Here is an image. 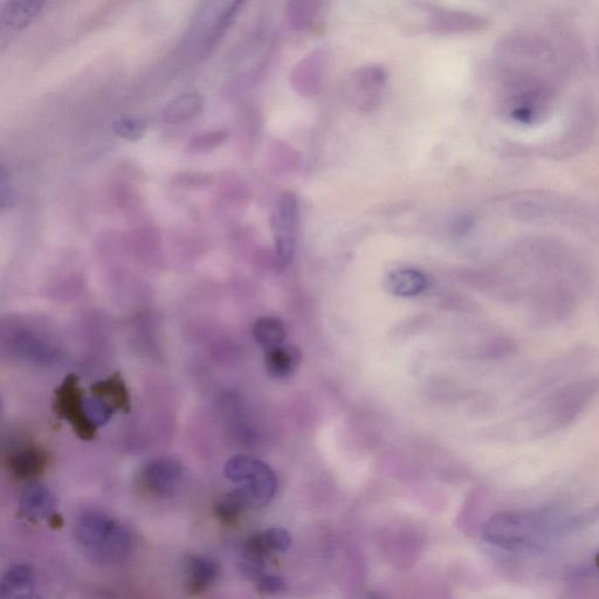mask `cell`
Instances as JSON below:
<instances>
[{
  "label": "cell",
  "instance_id": "obj_1",
  "mask_svg": "<svg viewBox=\"0 0 599 599\" xmlns=\"http://www.w3.org/2000/svg\"><path fill=\"white\" fill-rule=\"evenodd\" d=\"M599 392V378L587 377L562 385L543 399L532 416L534 436L554 435L573 425Z\"/></svg>",
  "mask_w": 599,
  "mask_h": 599
},
{
  "label": "cell",
  "instance_id": "obj_2",
  "mask_svg": "<svg viewBox=\"0 0 599 599\" xmlns=\"http://www.w3.org/2000/svg\"><path fill=\"white\" fill-rule=\"evenodd\" d=\"M556 525L555 515L547 511L505 513L488 521L483 535L501 548H533L545 542Z\"/></svg>",
  "mask_w": 599,
  "mask_h": 599
},
{
  "label": "cell",
  "instance_id": "obj_3",
  "mask_svg": "<svg viewBox=\"0 0 599 599\" xmlns=\"http://www.w3.org/2000/svg\"><path fill=\"white\" fill-rule=\"evenodd\" d=\"M77 537L82 548L100 560L121 559L132 547L129 530L121 522L100 512L81 515Z\"/></svg>",
  "mask_w": 599,
  "mask_h": 599
},
{
  "label": "cell",
  "instance_id": "obj_4",
  "mask_svg": "<svg viewBox=\"0 0 599 599\" xmlns=\"http://www.w3.org/2000/svg\"><path fill=\"white\" fill-rule=\"evenodd\" d=\"M585 295L573 286L536 282L525 288L530 318L541 327L567 322L582 304Z\"/></svg>",
  "mask_w": 599,
  "mask_h": 599
},
{
  "label": "cell",
  "instance_id": "obj_5",
  "mask_svg": "<svg viewBox=\"0 0 599 599\" xmlns=\"http://www.w3.org/2000/svg\"><path fill=\"white\" fill-rule=\"evenodd\" d=\"M224 474L238 484L251 507H264L273 500L278 490V479L264 461L246 454H239L226 461Z\"/></svg>",
  "mask_w": 599,
  "mask_h": 599
},
{
  "label": "cell",
  "instance_id": "obj_6",
  "mask_svg": "<svg viewBox=\"0 0 599 599\" xmlns=\"http://www.w3.org/2000/svg\"><path fill=\"white\" fill-rule=\"evenodd\" d=\"M299 230V204L292 194L280 197L272 217L275 257L282 270L291 265Z\"/></svg>",
  "mask_w": 599,
  "mask_h": 599
},
{
  "label": "cell",
  "instance_id": "obj_7",
  "mask_svg": "<svg viewBox=\"0 0 599 599\" xmlns=\"http://www.w3.org/2000/svg\"><path fill=\"white\" fill-rule=\"evenodd\" d=\"M79 377L68 375L55 390L53 408L55 415L71 424L78 437L91 440L96 430L86 421L84 415V391L80 388Z\"/></svg>",
  "mask_w": 599,
  "mask_h": 599
},
{
  "label": "cell",
  "instance_id": "obj_8",
  "mask_svg": "<svg viewBox=\"0 0 599 599\" xmlns=\"http://www.w3.org/2000/svg\"><path fill=\"white\" fill-rule=\"evenodd\" d=\"M184 467L172 458H156L148 461L141 470V484L158 497H171L183 484Z\"/></svg>",
  "mask_w": 599,
  "mask_h": 599
},
{
  "label": "cell",
  "instance_id": "obj_9",
  "mask_svg": "<svg viewBox=\"0 0 599 599\" xmlns=\"http://www.w3.org/2000/svg\"><path fill=\"white\" fill-rule=\"evenodd\" d=\"M10 349L19 358L40 366H50L58 362L60 353L53 344L34 330L18 328L10 334Z\"/></svg>",
  "mask_w": 599,
  "mask_h": 599
},
{
  "label": "cell",
  "instance_id": "obj_10",
  "mask_svg": "<svg viewBox=\"0 0 599 599\" xmlns=\"http://www.w3.org/2000/svg\"><path fill=\"white\" fill-rule=\"evenodd\" d=\"M185 589L190 595L202 594L218 580V562L204 555H190L184 563Z\"/></svg>",
  "mask_w": 599,
  "mask_h": 599
},
{
  "label": "cell",
  "instance_id": "obj_11",
  "mask_svg": "<svg viewBox=\"0 0 599 599\" xmlns=\"http://www.w3.org/2000/svg\"><path fill=\"white\" fill-rule=\"evenodd\" d=\"M47 466L48 454L37 446L20 447L9 458L11 472L22 480L37 478Z\"/></svg>",
  "mask_w": 599,
  "mask_h": 599
},
{
  "label": "cell",
  "instance_id": "obj_12",
  "mask_svg": "<svg viewBox=\"0 0 599 599\" xmlns=\"http://www.w3.org/2000/svg\"><path fill=\"white\" fill-rule=\"evenodd\" d=\"M302 361L301 350L295 346H282L265 351V367L268 375L275 380H287L299 369Z\"/></svg>",
  "mask_w": 599,
  "mask_h": 599
},
{
  "label": "cell",
  "instance_id": "obj_13",
  "mask_svg": "<svg viewBox=\"0 0 599 599\" xmlns=\"http://www.w3.org/2000/svg\"><path fill=\"white\" fill-rule=\"evenodd\" d=\"M33 570L25 564L10 568L2 578L0 599H33Z\"/></svg>",
  "mask_w": 599,
  "mask_h": 599
},
{
  "label": "cell",
  "instance_id": "obj_14",
  "mask_svg": "<svg viewBox=\"0 0 599 599\" xmlns=\"http://www.w3.org/2000/svg\"><path fill=\"white\" fill-rule=\"evenodd\" d=\"M57 498L50 488L34 484L27 487L22 498H20V508L27 518L39 520L52 516Z\"/></svg>",
  "mask_w": 599,
  "mask_h": 599
},
{
  "label": "cell",
  "instance_id": "obj_15",
  "mask_svg": "<svg viewBox=\"0 0 599 599\" xmlns=\"http://www.w3.org/2000/svg\"><path fill=\"white\" fill-rule=\"evenodd\" d=\"M388 291L399 298H412L422 294L429 282L422 272L412 268H399L392 271L387 278Z\"/></svg>",
  "mask_w": 599,
  "mask_h": 599
},
{
  "label": "cell",
  "instance_id": "obj_16",
  "mask_svg": "<svg viewBox=\"0 0 599 599\" xmlns=\"http://www.w3.org/2000/svg\"><path fill=\"white\" fill-rule=\"evenodd\" d=\"M270 549L267 548L263 534L251 537L245 543L240 569L249 580H260L265 570V560Z\"/></svg>",
  "mask_w": 599,
  "mask_h": 599
},
{
  "label": "cell",
  "instance_id": "obj_17",
  "mask_svg": "<svg viewBox=\"0 0 599 599\" xmlns=\"http://www.w3.org/2000/svg\"><path fill=\"white\" fill-rule=\"evenodd\" d=\"M91 391L94 396L105 399L115 410L129 412L132 409L127 385L119 373L93 384Z\"/></svg>",
  "mask_w": 599,
  "mask_h": 599
},
{
  "label": "cell",
  "instance_id": "obj_18",
  "mask_svg": "<svg viewBox=\"0 0 599 599\" xmlns=\"http://www.w3.org/2000/svg\"><path fill=\"white\" fill-rule=\"evenodd\" d=\"M204 110V99L197 93L178 96L168 103L163 112L164 120L168 123L187 122L201 115Z\"/></svg>",
  "mask_w": 599,
  "mask_h": 599
},
{
  "label": "cell",
  "instance_id": "obj_19",
  "mask_svg": "<svg viewBox=\"0 0 599 599\" xmlns=\"http://www.w3.org/2000/svg\"><path fill=\"white\" fill-rule=\"evenodd\" d=\"M253 336L261 348L270 350L285 344L287 330L279 318L264 316L254 323Z\"/></svg>",
  "mask_w": 599,
  "mask_h": 599
},
{
  "label": "cell",
  "instance_id": "obj_20",
  "mask_svg": "<svg viewBox=\"0 0 599 599\" xmlns=\"http://www.w3.org/2000/svg\"><path fill=\"white\" fill-rule=\"evenodd\" d=\"M43 5L41 2H10L4 10V23L12 30H22L38 16Z\"/></svg>",
  "mask_w": 599,
  "mask_h": 599
},
{
  "label": "cell",
  "instance_id": "obj_21",
  "mask_svg": "<svg viewBox=\"0 0 599 599\" xmlns=\"http://www.w3.org/2000/svg\"><path fill=\"white\" fill-rule=\"evenodd\" d=\"M251 504L245 493L239 487L220 500L216 506L218 518L224 522H233L242 514L245 509L250 508Z\"/></svg>",
  "mask_w": 599,
  "mask_h": 599
},
{
  "label": "cell",
  "instance_id": "obj_22",
  "mask_svg": "<svg viewBox=\"0 0 599 599\" xmlns=\"http://www.w3.org/2000/svg\"><path fill=\"white\" fill-rule=\"evenodd\" d=\"M115 409L105 399L98 396L84 398V415L86 421L95 430L105 426L114 415Z\"/></svg>",
  "mask_w": 599,
  "mask_h": 599
},
{
  "label": "cell",
  "instance_id": "obj_23",
  "mask_svg": "<svg viewBox=\"0 0 599 599\" xmlns=\"http://www.w3.org/2000/svg\"><path fill=\"white\" fill-rule=\"evenodd\" d=\"M147 122L136 117H122L113 123V130L121 139L128 141H139L146 135Z\"/></svg>",
  "mask_w": 599,
  "mask_h": 599
},
{
  "label": "cell",
  "instance_id": "obj_24",
  "mask_svg": "<svg viewBox=\"0 0 599 599\" xmlns=\"http://www.w3.org/2000/svg\"><path fill=\"white\" fill-rule=\"evenodd\" d=\"M226 140L227 134L223 130H217V132L196 136L191 140L188 149L190 153L195 154L209 153L222 146Z\"/></svg>",
  "mask_w": 599,
  "mask_h": 599
},
{
  "label": "cell",
  "instance_id": "obj_25",
  "mask_svg": "<svg viewBox=\"0 0 599 599\" xmlns=\"http://www.w3.org/2000/svg\"><path fill=\"white\" fill-rule=\"evenodd\" d=\"M261 534L270 552L284 553L292 545V537L285 529L270 528Z\"/></svg>",
  "mask_w": 599,
  "mask_h": 599
},
{
  "label": "cell",
  "instance_id": "obj_26",
  "mask_svg": "<svg viewBox=\"0 0 599 599\" xmlns=\"http://www.w3.org/2000/svg\"><path fill=\"white\" fill-rule=\"evenodd\" d=\"M258 591L266 597H279L286 591V583L278 576L261 577L258 582Z\"/></svg>",
  "mask_w": 599,
  "mask_h": 599
},
{
  "label": "cell",
  "instance_id": "obj_27",
  "mask_svg": "<svg viewBox=\"0 0 599 599\" xmlns=\"http://www.w3.org/2000/svg\"><path fill=\"white\" fill-rule=\"evenodd\" d=\"M63 522V519H61L60 515L58 514H53L50 518V523L53 527L63 526Z\"/></svg>",
  "mask_w": 599,
  "mask_h": 599
},
{
  "label": "cell",
  "instance_id": "obj_28",
  "mask_svg": "<svg viewBox=\"0 0 599 599\" xmlns=\"http://www.w3.org/2000/svg\"><path fill=\"white\" fill-rule=\"evenodd\" d=\"M369 599H380V598H377V597H371V598H369Z\"/></svg>",
  "mask_w": 599,
  "mask_h": 599
}]
</instances>
